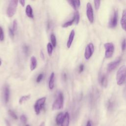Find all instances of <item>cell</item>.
<instances>
[{
    "label": "cell",
    "mask_w": 126,
    "mask_h": 126,
    "mask_svg": "<svg viewBox=\"0 0 126 126\" xmlns=\"http://www.w3.org/2000/svg\"><path fill=\"white\" fill-rule=\"evenodd\" d=\"M126 78V66H121L118 69L116 74V81L117 85H122L125 82Z\"/></svg>",
    "instance_id": "obj_1"
},
{
    "label": "cell",
    "mask_w": 126,
    "mask_h": 126,
    "mask_svg": "<svg viewBox=\"0 0 126 126\" xmlns=\"http://www.w3.org/2000/svg\"><path fill=\"white\" fill-rule=\"evenodd\" d=\"M64 102L63 95L62 93L60 92L58 94L57 97L52 104V109L53 110H59L63 108Z\"/></svg>",
    "instance_id": "obj_2"
},
{
    "label": "cell",
    "mask_w": 126,
    "mask_h": 126,
    "mask_svg": "<svg viewBox=\"0 0 126 126\" xmlns=\"http://www.w3.org/2000/svg\"><path fill=\"white\" fill-rule=\"evenodd\" d=\"M18 1L17 0H11L8 6L6 14L8 17H12L16 13Z\"/></svg>",
    "instance_id": "obj_3"
},
{
    "label": "cell",
    "mask_w": 126,
    "mask_h": 126,
    "mask_svg": "<svg viewBox=\"0 0 126 126\" xmlns=\"http://www.w3.org/2000/svg\"><path fill=\"white\" fill-rule=\"evenodd\" d=\"M105 49V57L107 59L111 58L114 52V46L112 42H107L104 44Z\"/></svg>",
    "instance_id": "obj_4"
},
{
    "label": "cell",
    "mask_w": 126,
    "mask_h": 126,
    "mask_svg": "<svg viewBox=\"0 0 126 126\" xmlns=\"http://www.w3.org/2000/svg\"><path fill=\"white\" fill-rule=\"evenodd\" d=\"M46 99V98L45 97H43L39 98L36 101L34 105V109L36 115H38L40 113L41 110L45 103Z\"/></svg>",
    "instance_id": "obj_5"
},
{
    "label": "cell",
    "mask_w": 126,
    "mask_h": 126,
    "mask_svg": "<svg viewBox=\"0 0 126 126\" xmlns=\"http://www.w3.org/2000/svg\"><path fill=\"white\" fill-rule=\"evenodd\" d=\"M117 22H118V11L117 10H114L110 19L109 21L108 26L110 28H115L117 25Z\"/></svg>",
    "instance_id": "obj_6"
},
{
    "label": "cell",
    "mask_w": 126,
    "mask_h": 126,
    "mask_svg": "<svg viewBox=\"0 0 126 126\" xmlns=\"http://www.w3.org/2000/svg\"><path fill=\"white\" fill-rule=\"evenodd\" d=\"M94 52V46L92 43H89L85 50L84 57L86 60H89L92 57Z\"/></svg>",
    "instance_id": "obj_7"
},
{
    "label": "cell",
    "mask_w": 126,
    "mask_h": 126,
    "mask_svg": "<svg viewBox=\"0 0 126 126\" xmlns=\"http://www.w3.org/2000/svg\"><path fill=\"white\" fill-rule=\"evenodd\" d=\"M86 14L87 18L91 23H93L94 20V12L92 6L90 2H88L86 6Z\"/></svg>",
    "instance_id": "obj_8"
},
{
    "label": "cell",
    "mask_w": 126,
    "mask_h": 126,
    "mask_svg": "<svg viewBox=\"0 0 126 126\" xmlns=\"http://www.w3.org/2000/svg\"><path fill=\"white\" fill-rule=\"evenodd\" d=\"M121 60H122V58L121 57H119L118 58H117L115 61L110 63L107 65L108 71L110 72L113 70L114 69H115L117 67V66L119 64Z\"/></svg>",
    "instance_id": "obj_9"
},
{
    "label": "cell",
    "mask_w": 126,
    "mask_h": 126,
    "mask_svg": "<svg viewBox=\"0 0 126 126\" xmlns=\"http://www.w3.org/2000/svg\"><path fill=\"white\" fill-rule=\"evenodd\" d=\"M99 81L101 86L105 88L107 87V84H108V79H107V77L105 74H103L99 76Z\"/></svg>",
    "instance_id": "obj_10"
},
{
    "label": "cell",
    "mask_w": 126,
    "mask_h": 126,
    "mask_svg": "<svg viewBox=\"0 0 126 126\" xmlns=\"http://www.w3.org/2000/svg\"><path fill=\"white\" fill-rule=\"evenodd\" d=\"M3 98L5 103H7L9 99V89L8 86H6L3 88Z\"/></svg>",
    "instance_id": "obj_11"
},
{
    "label": "cell",
    "mask_w": 126,
    "mask_h": 126,
    "mask_svg": "<svg viewBox=\"0 0 126 126\" xmlns=\"http://www.w3.org/2000/svg\"><path fill=\"white\" fill-rule=\"evenodd\" d=\"M121 25L122 29L126 31V9L123 10L121 20Z\"/></svg>",
    "instance_id": "obj_12"
},
{
    "label": "cell",
    "mask_w": 126,
    "mask_h": 126,
    "mask_svg": "<svg viewBox=\"0 0 126 126\" xmlns=\"http://www.w3.org/2000/svg\"><path fill=\"white\" fill-rule=\"evenodd\" d=\"M69 115L67 112H65L64 115L63 120L61 124V126H69Z\"/></svg>",
    "instance_id": "obj_13"
},
{
    "label": "cell",
    "mask_w": 126,
    "mask_h": 126,
    "mask_svg": "<svg viewBox=\"0 0 126 126\" xmlns=\"http://www.w3.org/2000/svg\"><path fill=\"white\" fill-rule=\"evenodd\" d=\"M74 35H75L74 30H71V32L69 34V37H68V40L67 41L66 45H67V47L68 48H69L70 47V46L72 44V43L73 42V39L74 37Z\"/></svg>",
    "instance_id": "obj_14"
},
{
    "label": "cell",
    "mask_w": 126,
    "mask_h": 126,
    "mask_svg": "<svg viewBox=\"0 0 126 126\" xmlns=\"http://www.w3.org/2000/svg\"><path fill=\"white\" fill-rule=\"evenodd\" d=\"M54 82H55V74L54 72H52L49 80L48 87L49 89L52 90L54 87Z\"/></svg>",
    "instance_id": "obj_15"
},
{
    "label": "cell",
    "mask_w": 126,
    "mask_h": 126,
    "mask_svg": "<svg viewBox=\"0 0 126 126\" xmlns=\"http://www.w3.org/2000/svg\"><path fill=\"white\" fill-rule=\"evenodd\" d=\"M25 12H26V15H27V16L28 17H30V18H33V17L32 9V6L28 4L26 6V9H25Z\"/></svg>",
    "instance_id": "obj_16"
},
{
    "label": "cell",
    "mask_w": 126,
    "mask_h": 126,
    "mask_svg": "<svg viewBox=\"0 0 126 126\" xmlns=\"http://www.w3.org/2000/svg\"><path fill=\"white\" fill-rule=\"evenodd\" d=\"M31 64H30V69L31 70H33L35 69L37 66V60L34 56H32L31 58Z\"/></svg>",
    "instance_id": "obj_17"
},
{
    "label": "cell",
    "mask_w": 126,
    "mask_h": 126,
    "mask_svg": "<svg viewBox=\"0 0 126 126\" xmlns=\"http://www.w3.org/2000/svg\"><path fill=\"white\" fill-rule=\"evenodd\" d=\"M68 2L75 10H77V9L80 6V0H68Z\"/></svg>",
    "instance_id": "obj_18"
},
{
    "label": "cell",
    "mask_w": 126,
    "mask_h": 126,
    "mask_svg": "<svg viewBox=\"0 0 126 126\" xmlns=\"http://www.w3.org/2000/svg\"><path fill=\"white\" fill-rule=\"evenodd\" d=\"M64 114L62 112L59 113L57 116L56 118V122L58 125H60L61 124L64 117Z\"/></svg>",
    "instance_id": "obj_19"
},
{
    "label": "cell",
    "mask_w": 126,
    "mask_h": 126,
    "mask_svg": "<svg viewBox=\"0 0 126 126\" xmlns=\"http://www.w3.org/2000/svg\"><path fill=\"white\" fill-rule=\"evenodd\" d=\"M115 106V103L113 100L111 99L108 100V101L107 102V108L108 110L112 111L113 110Z\"/></svg>",
    "instance_id": "obj_20"
},
{
    "label": "cell",
    "mask_w": 126,
    "mask_h": 126,
    "mask_svg": "<svg viewBox=\"0 0 126 126\" xmlns=\"http://www.w3.org/2000/svg\"><path fill=\"white\" fill-rule=\"evenodd\" d=\"M30 98V95H29H29H26L22 96L19 99V104H23L25 101H26L27 100L29 99Z\"/></svg>",
    "instance_id": "obj_21"
},
{
    "label": "cell",
    "mask_w": 126,
    "mask_h": 126,
    "mask_svg": "<svg viewBox=\"0 0 126 126\" xmlns=\"http://www.w3.org/2000/svg\"><path fill=\"white\" fill-rule=\"evenodd\" d=\"M73 18L74 19V23L77 25L79 22V20H80V15L78 11H76L74 13Z\"/></svg>",
    "instance_id": "obj_22"
},
{
    "label": "cell",
    "mask_w": 126,
    "mask_h": 126,
    "mask_svg": "<svg viewBox=\"0 0 126 126\" xmlns=\"http://www.w3.org/2000/svg\"><path fill=\"white\" fill-rule=\"evenodd\" d=\"M47 53L49 56H51L53 53V46L51 44V43H48L47 45Z\"/></svg>",
    "instance_id": "obj_23"
},
{
    "label": "cell",
    "mask_w": 126,
    "mask_h": 126,
    "mask_svg": "<svg viewBox=\"0 0 126 126\" xmlns=\"http://www.w3.org/2000/svg\"><path fill=\"white\" fill-rule=\"evenodd\" d=\"M50 39H51V44L53 46V47H55L56 46V38L54 34L52 33L50 36Z\"/></svg>",
    "instance_id": "obj_24"
},
{
    "label": "cell",
    "mask_w": 126,
    "mask_h": 126,
    "mask_svg": "<svg viewBox=\"0 0 126 126\" xmlns=\"http://www.w3.org/2000/svg\"><path fill=\"white\" fill-rule=\"evenodd\" d=\"M74 22V19L73 17V18L71 20L68 21L64 23V24H63L62 25V27L63 28H67V27L72 25Z\"/></svg>",
    "instance_id": "obj_25"
},
{
    "label": "cell",
    "mask_w": 126,
    "mask_h": 126,
    "mask_svg": "<svg viewBox=\"0 0 126 126\" xmlns=\"http://www.w3.org/2000/svg\"><path fill=\"white\" fill-rule=\"evenodd\" d=\"M8 113L9 114V115L12 117L13 119L14 120H17L18 119V117L17 116V115L15 114V113L12 110H8Z\"/></svg>",
    "instance_id": "obj_26"
},
{
    "label": "cell",
    "mask_w": 126,
    "mask_h": 126,
    "mask_svg": "<svg viewBox=\"0 0 126 126\" xmlns=\"http://www.w3.org/2000/svg\"><path fill=\"white\" fill-rule=\"evenodd\" d=\"M17 29V22L16 20H14L12 24V30L14 32L16 31Z\"/></svg>",
    "instance_id": "obj_27"
},
{
    "label": "cell",
    "mask_w": 126,
    "mask_h": 126,
    "mask_svg": "<svg viewBox=\"0 0 126 126\" xmlns=\"http://www.w3.org/2000/svg\"><path fill=\"white\" fill-rule=\"evenodd\" d=\"M4 32L2 28L0 26V41H3L4 39Z\"/></svg>",
    "instance_id": "obj_28"
},
{
    "label": "cell",
    "mask_w": 126,
    "mask_h": 126,
    "mask_svg": "<svg viewBox=\"0 0 126 126\" xmlns=\"http://www.w3.org/2000/svg\"><path fill=\"white\" fill-rule=\"evenodd\" d=\"M20 120H21V122L23 124H25L27 123V117H26L25 115H21V116H20Z\"/></svg>",
    "instance_id": "obj_29"
},
{
    "label": "cell",
    "mask_w": 126,
    "mask_h": 126,
    "mask_svg": "<svg viewBox=\"0 0 126 126\" xmlns=\"http://www.w3.org/2000/svg\"><path fill=\"white\" fill-rule=\"evenodd\" d=\"M121 49L123 51H124L126 49V39H124L121 45Z\"/></svg>",
    "instance_id": "obj_30"
},
{
    "label": "cell",
    "mask_w": 126,
    "mask_h": 126,
    "mask_svg": "<svg viewBox=\"0 0 126 126\" xmlns=\"http://www.w3.org/2000/svg\"><path fill=\"white\" fill-rule=\"evenodd\" d=\"M43 77V73H40V74L38 75V76L37 77V78H36V82L37 83H39V82L41 81V80L42 79Z\"/></svg>",
    "instance_id": "obj_31"
},
{
    "label": "cell",
    "mask_w": 126,
    "mask_h": 126,
    "mask_svg": "<svg viewBox=\"0 0 126 126\" xmlns=\"http://www.w3.org/2000/svg\"><path fill=\"white\" fill-rule=\"evenodd\" d=\"M29 50V47L27 45H25L23 46V52L25 53V54H28Z\"/></svg>",
    "instance_id": "obj_32"
},
{
    "label": "cell",
    "mask_w": 126,
    "mask_h": 126,
    "mask_svg": "<svg viewBox=\"0 0 126 126\" xmlns=\"http://www.w3.org/2000/svg\"><path fill=\"white\" fill-rule=\"evenodd\" d=\"M8 32H9V36H10V37L11 38H13L14 37V31H13L12 29H11L10 28H9Z\"/></svg>",
    "instance_id": "obj_33"
},
{
    "label": "cell",
    "mask_w": 126,
    "mask_h": 126,
    "mask_svg": "<svg viewBox=\"0 0 126 126\" xmlns=\"http://www.w3.org/2000/svg\"><path fill=\"white\" fill-rule=\"evenodd\" d=\"M94 6L96 10H97L100 6V1L99 0H94Z\"/></svg>",
    "instance_id": "obj_34"
},
{
    "label": "cell",
    "mask_w": 126,
    "mask_h": 126,
    "mask_svg": "<svg viewBox=\"0 0 126 126\" xmlns=\"http://www.w3.org/2000/svg\"><path fill=\"white\" fill-rule=\"evenodd\" d=\"M84 64H81L80 65H79V73H80L81 72H82L84 70Z\"/></svg>",
    "instance_id": "obj_35"
},
{
    "label": "cell",
    "mask_w": 126,
    "mask_h": 126,
    "mask_svg": "<svg viewBox=\"0 0 126 126\" xmlns=\"http://www.w3.org/2000/svg\"><path fill=\"white\" fill-rule=\"evenodd\" d=\"M4 122H5V124L6 126H12L10 123L7 119H5Z\"/></svg>",
    "instance_id": "obj_36"
},
{
    "label": "cell",
    "mask_w": 126,
    "mask_h": 126,
    "mask_svg": "<svg viewBox=\"0 0 126 126\" xmlns=\"http://www.w3.org/2000/svg\"><path fill=\"white\" fill-rule=\"evenodd\" d=\"M40 57L42 59L44 60V53L42 51H41L40 52Z\"/></svg>",
    "instance_id": "obj_37"
},
{
    "label": "cell",
    "mask_w": 126,
    "mask_h": 126,
    "mask_svg": "<svg viewBox=\"0 0 126 126\" xmlns=\"http://www.w3.org/2000/svg\"><path fill=\"white\" fill-rule=\"evenodd\" d=\"M19 2L20 3L21 5L22 6H24L25 5V0H20L19 1Z\"/></svg>",
    "instance_id": "obj_38"
},
{
    "label": "cell",
    "mask_w": 126,
    "mask_h": 126,
    "mask_svg": "<svg viewBox=\"0 0 126 126\" xmlns=\"http://www.w3.org/2000/svg\"><path fill=\"white\" fill-rule=\"evenodd\" d=\"M86 126H92V123H91V122L90 120H89L87 122Z\"/></svg>",
    "instance_id": "obj_39"
},
{
    "label": "cell",
    "mask_w": 126,
    "mask_h": 126,
    "mask_svg": "<svg viewBox=\"0 0 126 126\" xmlns=\"http://www.w3.org/2000/svg\"><path fill=\"white\" fill-rule=\"evenodd\" d=\"M39 126H45V123H44V122H41V123H40Z\"/></svg>",
    "instance_id": "obj_40"
},
{
    "label": "cell",
    "mask_w": 126,
    "mask_h": 126,
    "mask_svg": "<svg viewBox=\"0 0 126 126\" xmlns=\"http://www.w3.org/2000/svg\"><path fill=\"white\" fill-rule=\"evenodd\" d=\"M63 79H66V74H65V73H64V74H63Z\"/></svg>",
    "instance_id": "obj_41"
},
{
    "label": "cell",
    "mask_w": 126,
    "mask_h": 126,
    "mask_svg": "<svg viewBox=\"0 0 126 126\" xmlns=\"http://www.w3.org/2000/svg\"><path fill=\"white\" fill-rule=\"evenodd\" d=\"M1 60L0 59V66L1 65Z\"/></svg>",
    "instance_id": "obj_42"
},
{
    "label": "cell",
    "mask_w": 126,
    "mask_h": 126,
    "mask_svg": "<svg viewBox=\"0 0 126 126\" xmlns=\"http://www.w3.org/2000/svg\"><path fill=\"white\" fill-rule=\"evenodd\" d=\"M25 126H30V125H26Z\"/></svg>",
    "instance_id": "obj_43"
}]
</instances>
